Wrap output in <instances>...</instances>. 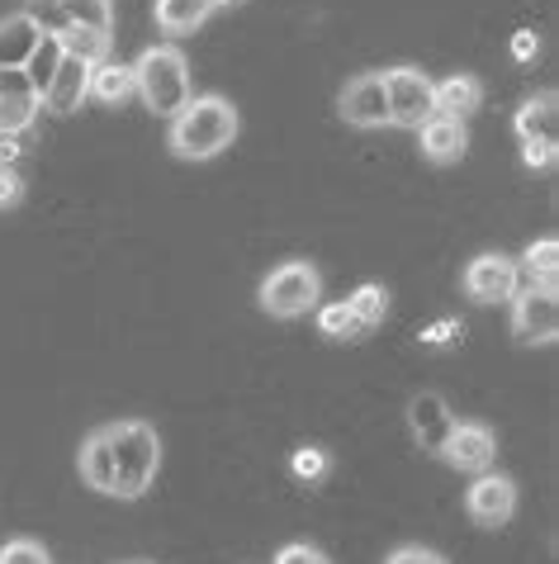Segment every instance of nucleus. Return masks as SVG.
I'll list each match as a JSON object with an SVG mask.
<instances>
[{"label": "nucleus", "instance_id": "f257e3e1", "mask_svg": "<svg viewBox=\"0 0 559 564\" xmlns=\"http://www.w3.org/2000/svg\"><path fill=\"white\" fill-rule=\"evenodd\" d=\"M238 129H242V119H238V109H232V100L190 96V105L171 119L166 148H171V156H180V162H213V156H223L232 148Z\"/></svg>", "mask_w": 559, "mask_h": 564}, {"label": "nucleus", "instance_id": "5701e85b", "mask_svg": "<svg viewBox=\"0 0 559 564\" xmlns=\"http://www.w3.org/2000/svg\"><path fill=\"white\" fill-rule=\"evenodd\" d=\"M53 39L62 43V53L76 57V62H86V67H96V62L114 57V39L90 34V29H62V34H53Z\"/></svg>", "mask_w": 559, "mask_h": 564}, {"label": "nucleus", "instance_id": "6e6552de", "mask_svg": "<svg viewBox=\"0 0 559 564\" xmlns=\"http://www.w3.org/2000/svg\"><path fill=\"white\" fill-rule=\"evenodd\" d=\"M464 294L474 304H512V294L522 290V271H517V257L507 252H479L460 275Z\"/></svg>", "mask_w": 559, "mask_h": 564}, {"label": "nucleus", "instance_id": "9d476101", "mask_svg": "<svg viewBox=\"0 0 559 564\" xmlns=\"http://www.w3.org/2000/svg\"><path fill=\"white\" fill-rule=\"evenodd\" d=\"M450 469H460V475H489L493 460H498V436H493L489 422H456L441 446V456Z\"/></svg>", "mask_w": 559, "mask_h": 564}, {"label": "nucleus", "instance_id": "4468645a", "mask_svg": "<svg viewBox=\"0 0 559 564\" xmlns=\"http://www.w3.org/2000/svg\"><path fill=\"white\" fill-rule=\"evenodd\" d=\"M417 148H423V156L431 166H450L470 152V129H464V119L431 115L423 129H417Z\"/></svg>", "mask_w": 559, "mask_h": 564}, {"label": "nucleus", "instance_id": "f8f14e48", "mask_svg": "<svg viewBox=\"0 0 559 564\" xmlns=\"http://www.w3.org/2000/svg\"><path fill=\"white\" fill-rule=\"evenodd\" d=\"M39 109H43V96L29 86L24 67L0 72V138H24L39 123Z\"/></svg>", "mask_w": 559, "mask_h": 564}, {"label": "nucleus", "instance_id": "4be33fe9", "mask_svg": "<svg viewBox=\"0 0 559 564\" xmlns=\"http://www.w3.org/2000/svg\"><path fill=\"white\" fill-rule=\"evenodd\" d=\"M517 271H522L526 285L555 290V280H559V242H555V238L531 242V247H526V252L517 257Z\"/></svg>", "mask_w": 559, "mask_h": 564}, {"label": "nucleus", "instance_id": "0eeeda50", "mask_svg": "<svg viewBox=\"0 0 559 564\" xmlns=\"http://www.w3.org/2000/svg\"><path fill=\"white\" fill-rule=\"evenodd\" d=\"M512 337L522 347H550L559 337V300L555 290H540V285H522L512 294Z\"/></svg>", "mask_w": 559, "mask_h": 564}, {"label": "nucleus", "instance_id": "c85d7f7f", "mask_svg": "<svg viewBox=\"0 0 559 564\" xmlns=\"http://www.w3.org/2000/svg\"><path fill=\"white\" fill-rule=\"evenodd\" d=\"M384 564H450L441 551H431V545H394Z\"/></svg>", "mask_w": 559, "mask_h": 564}, {"label": "nucleus", "instance_id": "7c9ffc66", "mask_svg": "<svg viewBox=\"0 0 559 564\" xmlns=\"http://www.w3.org/2000/svg\"><path fill=\"white\" fill-rule=\"evenodd\" d=\"M24 199V181L10 166H0V209H14Z\"/></svg>", "mask_w": 559, "mask_h": 564}, {"label": "nucleus", "instance_id": "c9c22d12", "mask_svg": "<svg viewBox=\"0 0 559 564\" xmlns=\"http://www.w3.org/2000/svg\"><path fill=\"white\" fill-rule=\"evenodd\" d=\"M213 6H242V0H213Z\"/></svg>", "mask_w": 559, "mask_h": 564}, {"label": "nucleus", "instance_id": "b1692460", "mask_svg": "<svg viewBox=\"0 0 559 564\" xmlns=\"http://www.w3.org/2000/svg\"><path fill=\"white\" fill-rule=\"evenodd\" d=\"M347 308H351V318L361 323V333L370 337L375 333V327L384 323V313H390V294H384V285H375V280H370V285H361L347 300Z\"/></svg>", "mask_w": 559, "mask_h": 564}, {"label": "nucleus", "instance_id": "1a4fd4ad", "mask_svg": "<svg viewBox=\"0 0 559 564\" xmlns=\"http://www.w3.org/2000/svg\"><path fill=\"white\" fill-rule=\"evenodd\" d=\"M464 512H470V522L484 527V531L507 527L512 512H517V479L498 475V469H489V475H474V484L464 489Z\"/></svg>", "mask_w": 559, "mask_h": 564}, {"label": "nucleus", "instance_id": "bb28decb", "mask_svg": "<svg viewBox=\"0 0 559 564\" xmlns=\"http://www.w3.org/2000/svg\"><path fill=\"white\" fill-rule=\"evenodd\" d=\"M318 327H322V337H332V341H365L361 323L351 318L347 300H341V304H328V308H318Z\"/></svg>", "mask_w": 559, "mask_h": 564}, {"label": "nucleus", "instance_id": "ddd939ff", "mask_svg": "<svg viewBox=\"0 0 559 564\" xmlns=\"http://www.w3.org/2000/svg\"><path fill=\"white\" fill-rule=\"evenodd\" d=\"M450 427H456V413H450V403L437 389H423V394L408 399V432H413V442L423 446V456H441Z\"/></svg>", "mask_w": 559, "mask_h": 564}, {"label": "nucleus", "instance_id": "f03ea898", "mask_svg": "<svg viewBox=\"0 0 559 564\" xmlns=\"http://www.w3.org/2000/svg\"><path fill=\"white\" fill-rule=\"evenodd\" d=\"M105 446H110V475L119 503H138L162 469V436L143 417L105 422Z\"/></svg>", "mask_w": 559, "mask_h": 564}, {"label": "nucleus", "instance_id": "cd10ccee", "mask_svg": "<svg viewBox=\"0 0 559 564\" xmlns=\"http://www.w3.org/2000/svg\"><path fill=\"white\" fill-rule=\"evenodd\" d=\"M0 564H48V551L34 536H10L0 545Z\"/></svg>", "mask_w": 559, "mask_h": 564}, {"label": "nucleus", "instance_id": "aec40b11", "mask_svg": "<svg viewBox=\"0 0 559 564\" xmlns=\"http://www.w3.org/2000/svg\"><path fill=\"white\" fill-rule=\"evenodd\" d=\"M76 469H81L86 489L114 498V475H110V446H105V427H96L81 442V451H76Z\"/></svg>", "mask_w": 559, "mask_h": 564}, {"label": "nucleus", "instance_id": "9b49d317", "mask_svg": "<svg viewBox=\"0 0 559 564\" xmlns=\"http://www.w3.org/2000/svg\"><path fill=\"white\" fill-rule=\"evenodd\" d=\"M337 115L351 129H390V100H384V76L380 72H355L337 96Z\"/></svg>", "mask_w": 559, "mask_h": 564}, {"label": "nucleus", "instance_id": "6ab92c4d", "mask_svg": "<svg viewBox=\"0 0 559 564\" xmlns=\"http://www.w3.org/2000/svg\"><path fill=\"white\" fill-rule=\"evenodd\" d=\"M133 96H138L133 67H123V62H114V57H105V62H96V67H90V100L119 109V105H129Z\"/></svg>", "mask_w": 559, "mask_h": 564}, {"label": "nucleus", "instance_id": "20e7f679", "mask_svg": "<svg viewBox=\"0 0 559 564\" xmlns=\"http://www.w3.org/2000/svg\"><path fill=\"white\" fill-rule=\"evenodd\" d=\"M318 300H322V275H318L314 261H280L256 290L261 313H271V318H280V323L314 313Z\"/></svg>", "mask_w": 559, "mask_h": 564}, {"label": "nucleus", "instance_id": "393cba45", "mask_svg": "<svg viewBox=\"0 0 559 564\" xmlns=\"http://www.w3.org/2000/svg\"><path fill=\"white\" fill-rule=\"evenodd\" d=\"M57 67H62V43H57L53 34H43V39H39V48L29 53V62H24V76H29V86H34L39 96H43Z\"/></svg>", "mask_w": 559, "mask_h": 564}, {"label": "nucleus", "instance_id": "423d86ee", "mask_svg": "<svg viewBox=\"0 0 559 564\" xmlns=\"http://www.w3.org/2000/svg\"><path fill=\"white\" fill-rule=\"evenodd\" d=\"M384 76V100H390V123L394 129H423V123L437 115L431 105V76L423 67H390Z\"/></svg>", "mask_w": 559, "mask_h": 564}, {"label": "nucleus", "instance_id": "2eb2a0df", "mask_svg": "<svg viewBox=\"0 0 559 564\" xmlns=\"http://www.w3.org/2000/svg\"><path fill=\"white\" fill-rule=\"evenodd\" d=\"M86 100H90V67L62 53V67L53 72L48 90H43V109L48 115H76Z\"/></svg>", "mask_w": 559, "mask_h": 564}, {"label": "nucleus", "instance_id": "a878e982", "mask_svg": "<svg viewBox=\"0 0 559 564\" xmlns=\"http://www.w3.org/2000/svg\"><path fill=\"white\" fill-rule=\"evenodd\" d=\"M289 475L304 479V484H318L332 475V456L322 446H294L289 451Z\"/></svg>", "mask_w": 559, "mask_h": 564}, {"label": "nucleus", "instance_id": "72a5a7b5", "mask_svg": "<svg viewBox=\"0 0 559 564\" xmlns=\"http://www.w3.org/2000/svg\"><path fill=\"white\" fill-rule=\"evenodd\" d=\"M20 156V138H0V166H10Z\"/></svg>", "mask_w": 559, "mask_h": 564}, {"label": "nucleus", "instance_id": "39448f33", "mask_svg": "<svg viewBox=\"0 0 559 564\" xmlns=\"http://www.w3.org/2000/svg\"><path fill=\"white\" fill-rule=\"evenodd\" d=\"M24 14L39 24V34L90 29V34L114 39V0H24Z\"/></svg>", "mask_w": 559, "mask_h": 564}, {"label": "nucleus", "instance_id": "2f4dec72", "mask_svg": "<svg viewBox=\"0 0 559 564\" xmlns=\"http://www.w3.org/2000/svg\"><path fill=\"white\" fill-rule=\"evenodd\" d=\"M522 162L531 171H550L555 166V143H522Z\"/></svg>", "mask_w": 559, "mask_h": 564}, {"label": "nucleus", "instance_id": "f704fd0d", "mask_svg": "<svg viewBox=\"0 0 559 564\" xmlns=\"http://www.w3.org/2000/svg\"><path fill=\"white\" fill-rule=\"evenodd\" d=\"M450 333H456V323H437L427 333V341H431V347H441V341H450Z\"/></svg>", "mask_w": 559, "mask_h": 564}, {"label": "nucleus", "instance_id": "f3484780", "mask_svg": "<svg viewBox=\"0 0 559 564\" xmlns=\"http://www.w3.org/2000/svg\"><path fill=\"white\" fill-rule=\"evenodd\" d=\"M39 24L29 20L24 10H14V14H6L0 20V72H10V67H24L29 62V53L39 48Z\"/></svg>", "mask_w": 559, "mask_h": 564}, {"label": "nucleus", "instance_id": "473e14b6", "mask_svg": "<svg viewBox=\"0 0 559 564\" xmlns=\"http://www.w3.org/2000/svg\"><path fill=\"white\" fill-rule=\"evenodd\" d=\"M540 53V39L531 34V29H522V34H512V57L517 62H531Z\"/></svg>", "mask_w": 559, "mask_h": 564}, {"label": "nucleus", "instance_id": "a211bd4d", "mask_svg": "<svg viewBox=\"0 0 559 564\" xmlns=\"http://www.w3.org/2000/svg\"><path fill=\"white\" fill-rule=\"evenodd\" d=\"M555 123H559L555 90H540V96L522 100L517 119H512V129H517L522 143H555Z\"/></svg>", "mask_w": 559, "mask_h": 564}, {"label": "nucleus", "instance_id": "c756f323", "mask_svg": "<svg viewBox=\"0 0 559 564\" xmlns=\"http://www.w3.org/2000/svg\"><path fill=\"white\" fill-rule=\"evenodd\" d=\"M275 564H332V560L322 555L318 545H308V541H294V545H285V551L275 555Z\"/></svg>", "mask_w": 559, "mask_h": 564}, {"label": "nucleus", "instance_id": "7ed1b4c3", "mask_svg": "<svg viewBox=\"0 0 559 564\" xmlns=\"http://www.w3.org/2000/svg\"><path fill=\"white\" fill-rule=\"evenodd\" d=\"M133 86H138V100L162 119H176L195 96L190 62H185V53L176 43H152V48L133 62Z\"/></svg>", "mask_w": 559, "mask_h": 564}, {"label": "nucleus", "instance_id": "dca6fc26", "mask_svg": "<svg viewBox=\"0 0 559 564\" xmlns=\"http://www.w3.org/2000/svg\"><path fill=\"white\" fill-rule=\"evenodd\" d=\"M431 105H437V115L446 119H470L479 105H484V82L470 72H456L446 76V82H431Z\"/></svg>", "mask_w": 559, "mask_h": 564}, {"label": "nucleus", "instance_id": "412c9836", "mask_svg": "<svg viewBox=\"0 0 559 564\" xmlns=\"http://www.w3.org/2000/svg\"><path fill=\"white\" fill-rule=\"evenodd\" d=\"M213 10H219L213 0H157V29L171 39H185V34H195Z\"/></svg>", "mask_w": 559, "mask_h": 564}]
</instances>
